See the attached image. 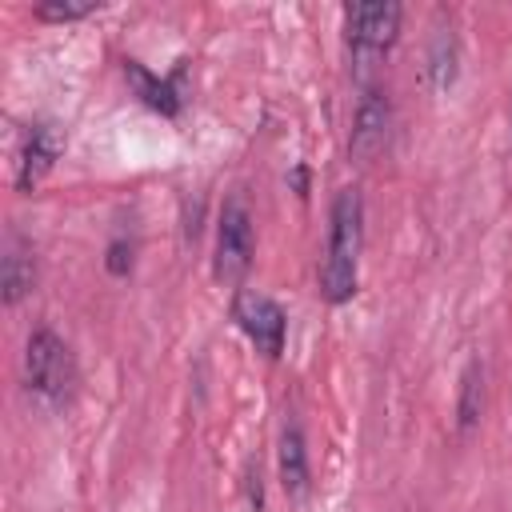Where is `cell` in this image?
<instances>
[{"mask_svg":"<svg viewBox=\"0 0 512 512\" xmlns=\"http://www.w3.org/2000/svg\"><path fill=\"white\" fill-rule=\"evenodd\" d=\"M364 240V204L356 188H340L332 200L328 224V252L320 264V292L328 304H344L356 292V260Z\"/></svg>","mask_w":512,"mask_h":512,"instance_id":"1","label":"cell"},{"mask_svg":"<svg viewBox=\"0 0 512 512\" xmlns=\"http://www.w3.org/2000/svg\"><path fill=\"white\" fill-rule=\"evenodd\" d=\"M24 384H28V392L44 408H60L76 392V360H72L68 344L52 328H40V332L28 336V348H24Z\"/></svg>","mask_w":512,"mask_h":512,"instance_id":"2","label":"cell"},{"mask_svg":"<svg viewBox=\"0 0 512 512\" xmlns=\"http://www.w3.org/2000/svg\"><path fill=\"white\" fill-rule=\"evenodd\" d=\"M400 32V4L392 0H360L344 8V36L360 68H372Z\"/></svg>","mask_w":512,"mask_h":512,"instance_id":"3","label":"cell"},{"mask_svg":"<svg viewBox=\"0 0 512 512\" xmlns=\"http://www.w3.org/2000/svg\"><path fill=\"white\" fill-rule=\"evenodd\" d=\"M252 268V216L244 196H228L220 208V228H216V280L220 284H240Z\"/></svg>","mask_w":512,"mask_h":512,"instance_id":"4","label":"cell"},{"mask_svg":"<svg viewBox=\"0 0 512 512\" xmlns=\"http://www.w3.org/2000/svg\"><path fill=\"white\" fill-rule=\"evenodd\" d=\"M232 320L256 344V352H264L272 360L284 352V328H288V320H284V308L276 300H268L260 292H240L232 300Z\"/></svg>","mask_w":512,"mask_h":512,"instance_id":"5","label":"cell"},{"mask_svg":"<svg viewBox=\"0 0 512 512\" xmlns=\"http://www.w3.org/2000/svg\"><path fill=\"white\" fill-rule=\"evenodd\" d=\"M388 128H392V108L384 100V92H364L360 108H356V120H352V136H348V152L368 164L384 152L388 144Z\"/></svg>","mask_w":512,"mask_h":512,"instance_id":"6","label":"cell"},{"mask_svg":"<svg viewBox=\"0 0 512 512\" xmlns=\"http://www.w3.org/2000/svg\"><path fill=\"white\" fill-rule=\"evenodd\" d=\"M64 152V132L56 124H36L28 132V144L20 152V168H16V188L20 192H32L56 164V156Z\"/></svg>","mask_w":512,"mask_h":512,"instance_id":"7","label":"cell"},{"mask_svg":"<svg viewBox=\"0 0 512 512\" xmlns=\"http://www.w3.org/2000/svg\"><path fill=\"white\" fill-rule=\"evenodd\" d=\"M36 284V260L32 248L24 240H8L4 260H0V288H4V304H20Z\"/></svg>","mask_w":512,"mask_h":512,"instance_id":"8","label":"cell"},{"mask_svg":"<svg viewBox=\"0 0 512 512\" xmlns=\"http://www.w3.org/2000/svg\"><path fill=\"white\" fill-rule=\"evenodd\" d=\"M280 484L292 500H300L308 492V448H304V432L296 424H284V432H280Z\"/></svg>","mask_w":512,"mask_h":512,"instance_id":"9","label":"cell"},{"mask_svg":"<svg viewBox=\"0 0 512 512\" xmlns=\"http://www.w3.org/2000/svg\"><path fill=\"white\" fill-rule=\"evenodd\" d=\"M124 76H128V84L136 88V96H140L152 112H160V116H176V112H180V92H176L172 80L152 76L140 60H124Z\"/></svg>","mask_w":512,"mask_h":512,"instance_id":"10","label":"cell"},{"mask_svg":"<svg viewBox=\"0 0 512 512\" xmlns=\"http://www.w3.org/2000/svg\"><path fill=\"white\" fill-rule=\"evenodd\" d=\"M480 408H484V368L480 360H472L460 376V400H456V428L468 432L476 420H480Z\"/></svg>","mask_w":512,"mask_h":512,"instance_id":"11","label":"cell"},{"mask_svg":"<svg viewBox=\"0 0 512 512\" xmlns=\"http://www.w3.org/2000/svg\"><path fill=\"white\" fill-rule=\"evenodd\" d=\"M96 8H100V0H44V4H36L32 12H36L40 20H48V24H68V20L92 16Z\"/></svg>","mask_w":512,"mask_h":512,"instance_id":"12","label":"cell"},{"mask_svg":"<svg viewBox=\"0 0 512 512\" xmlns=\"http://www.w3.org/2000/svg\"><path fill=\"white\" fill-rule=\"evenodd\" d=\"M456 80V44L452 36H436L432 48V88H448Z\"/></svg>","mask_w":512,"mask_h":512,"instance_id":"13","label":"cell"},{"mask_svg":"<svg viewBox=\"0 0 512 512\" xmlns=\"http://www.w3.org/2000/svg\"><path fill=\"white\" fill-rule=\"evenodd\" d=\"M104 264H108V272H112V276H124V272L132 268V244H128V240H112V244H108V260H104Z\"/></svg>","mask_w":512,"mask_h":512,"instance_id":"14","label":"cell"}]
</instances>
